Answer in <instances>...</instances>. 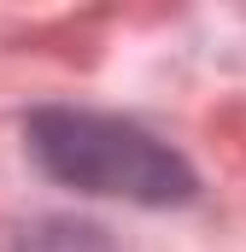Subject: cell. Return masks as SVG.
<instances>
[{
    "label": "cell",
    "mask_w": 246,
    "mask_h": 252,
    "mask_svg": "<svg viewBox=\"0 0 246 252\" xmlns=\"http://www.w3.org/2000/svg\"><path fill=\"white\" fill-rule=\"evenodd\" d=\"M30 147L59 182H76L88 193H123V199H147V205H170V199L193 193V176L182 158L118 118L41 112L30 124Z\"/></svg>",
    "instance_id": "cell-1"
}]
</instances>
